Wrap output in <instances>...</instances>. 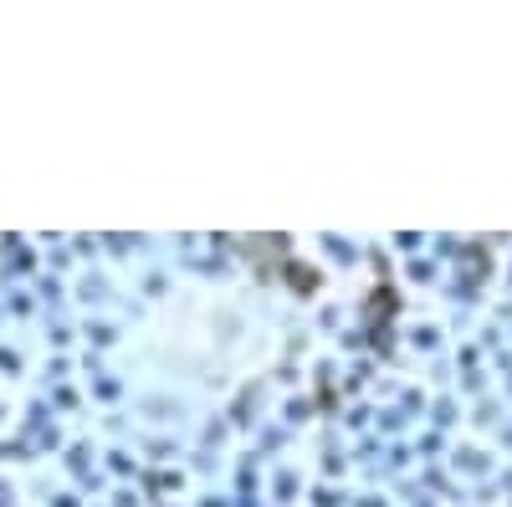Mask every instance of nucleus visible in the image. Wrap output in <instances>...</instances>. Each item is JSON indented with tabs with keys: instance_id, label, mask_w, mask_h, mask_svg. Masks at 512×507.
Instances as JSON below:
<instances>
[]
</instances>
